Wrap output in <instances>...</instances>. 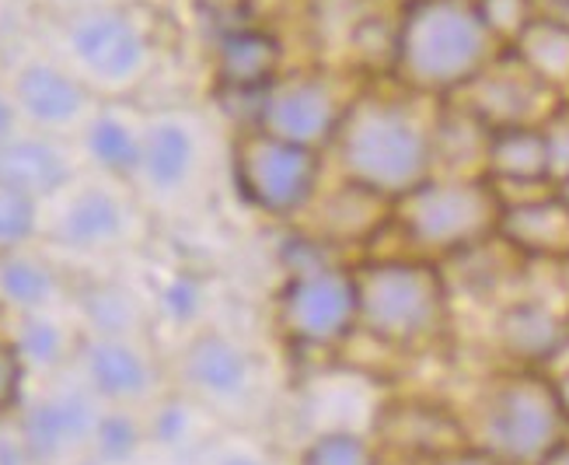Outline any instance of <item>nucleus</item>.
<instances>
[{
  "label": "nucleus",
  "mask_w": 569,
  "mask_h": 465,
  "mask_svg": "<svg viewBox=\"0 0 569 465\" xmlns=\"http://www.w3.org/2000/svg\"><path fill=\"white\" fill-rule=\"evenodd\" d=\"M437 119H427L402 95H353L329 147L339 179L385 200H402L437 171Z\"/></svg>",
  "instance_id": "f257e3e1"
},
{
  "label": "nucleus",
  "mask_w": 569,
  "mask_h": 465,
  "mask_svg": "<svg viewBox=\"0 0 569 465\" xmlns=\"http://www.w3.org/2000/svg\"><path fill=\"white\" fill-rule=\"evenodd\" d=\"M497 60L476 0H409L395 42V78L412 95H455Z\"/></svg>",
  "instance_id": "f03ea898"
},
{
  "label": "nucleus",
  "mask_w": 569,
  "mask_h": 465,
  "mask_svg": "<svg viewBox=\"0 0 569 465\" xmlns=\"http://www.w3.org/2000/svg\"><path fill=\"white\" fill-rule=\"evenodd\" d=\"M360 333L388 350H427L448 329L451 294L433 259L381 256L353 266Z\"/></svg>",
  "instance_id": "7ed1b4c3"
},
{
  "label": "nucleus",
  "mask_w": 569,
  "mask_h": 465,
  "mask_svg": "<svg viewBox=\"0 0 569 465\" xmlns=\"http://www.w3.org/2000/svg\"><path fill=\"white\" fill-rule=\"evenodd\" d=\"M465 431L468 445L497 465H538L569 437V421L549 372L510 367L482 388Z\"/></svg>",
  "instance_id": "20e7f679"
},
{
  "label": "nucleus",
  "mask_w": 569,
  "mask_h": 465,
  "mask_svg": "<svg viewBox=\"0 0 569 465\" xmlns=\"http://www.w3.org/2000/svg\"><path fill=\"white\" fill-rule=\"evenodd\" d=\"M503 204L486 176H430L391 204L409 256H461L497 238Z\"/></svg>",
  "instance_id": "39448f33"
},
{
  "label": "nucleus",
  "mask_w": 569,
  "mask_h": 465,
  "mask_svg": "<svg viewBox=\"0 0 569 465\" xmlns=\"http://www.w3.org/2000/svg\"><path fill=\"white\" fill-rule=\"evenodd\" d=\"M231 176L238 196L256 214L297 220L326 189V155L249 127L234 137Z\"/></svg>",
  "instance_id": "423d86ee"
},
{
  "label": "nucleus",
  "mask_w": 569,
  "mask_h": 465,
  "mask_svg": "<svg viewBox=\"0 0 569 465\" xmlns=\"http://www.w3.org/2000/svg\"><path fill=\"white\" fill-rule=\"evenodd\" d=\"M277 329L301 354H336L360 333L353 266L318 263L290 269L277 290Z\"/></svg>",
  "instance_id": "0eeeda50"
},
{
  "label": "nucleus",
  "mask_w": 569,
  "mask_h": 465,
  "mask_svg": "<svg viewBox=\"0 0 569 465\" xmlns=\"http://www.w3.org/2000/svg\"><path fill=\"white\" fill-rule=\"evenodd\" d=\"M179 392L203 413L224 421H249L262 403V372L252 350L228 333H192L176 364Z\"/></svg>",
  "instance_id": "6e6552de"
},
{
  "label": "nucleus",
  "mask_w": 569,
  "mask_h": 465,
  "mask_svg": "<svg viewBox=\"0 0 569 465\" xmlns=\"http://www.w3.org/2000/svg\"><path fill=\"white\" fill-rule=\"evenodd\" d=\"M14 413L39 465H81L91 458L106 406L70 367L60 378L32 382Z\"/></svg>",
  "instance_id": "1a4fd4ad"
},
{
  "label": "nucleus",
  "mask_w": 569,
  "mask_h": 465,
  "mask_svg": "<svg viewBox=\"0 0 569 465\" xmlns=\"http://www.w3.org/2000/svg\"><path fill=\"white\" fill-rule=\"evenodd\" d=\"M350 102L353 95L346 98L326 73H280L259 95L252 127L269 137L301 144L308 151L329 155Z\"/></svg>",
  "instance_id": "9d476101"
},
{
  "label": "nucleus",
  "mask_w": 569,
  "mask_h": 465,
  "mask_svg": "<svg viewBox=\"0 0 569 465\" xmlns=\"http://www.w3.org/2000/svg\"><path fill=\"white\" fill-rule=\"evenodd\" d=\"M73 375L94 392V399L106 409L147 413L161 396H168L161 364L143 339L84 336Z\"/></svg>",
  "instance_id": "9b49d317"
},
{
  "label": "nucleus",
  "mask_w": 569,
  "mask_h": 465,
  "mask_svg": "<svg viewBox=\"0 0 569 465\" xmlns=\"http://www.w3.org/2000/svg\"><path fill=\"white\" fill-rule=\"evenodd\" d=\"M370 434L378 437L388 462L406 458L409 465H423L440 455L468 448V431L461 416L430 399L385 403L375 416V431Z\"/></svg>",
  "instance_id": "f8f14e48"
},
{
  "label": "nucleus",
  "mask_w": 569,
  "mask_h": 465,
  "mask_svg": "<svg viewBox=\"0 0 569 465\" xmlns=\"http://www.w3.org/2000/svg\"><path fill=\"white\" fill-rule=\"evenodd\" d=\"M60 200V196H57ZM130 235V210L109 186L67 189L63 204L49 225V241L73 256H102L119 249Z\"/></svg>",
  "instance_id": "ddd939ff"
},
{
  "label": "nucleus",
  "mask_w": 569,
  "mask_h": 465,
  "mask_svg": "<svg viewBox=\"0 0 569 465\" xmlns=\"http://www.w3.org/2000/svg\"><path fill=\"white\" fill-rule=\"evenodd\" d=\"M461 95H465L461 109L472 112L486 130L546 127L552 119L549 112L538 109V98H552V88L541 85L517 57L510 60L507 70L492 60Z\"/></svg>",
  "instance_id": "4468645a"
},
{
  "label": "nucleus",
  "mask_w": 569,
  "mask_h": 465,
  "mask_svg": "<svg viewBox=\"0 0 569 465\" xmlns=\"http://www.w3.org/2000/svg\"><path fill=\"white\" fill-rule=\"evenodd\" d=\"M70 49L91 78L106 85H127L147 63V39L127 14L98 11L70 29Z\"/></svg>",
  "instance_id": "2eb2a0df"
},
{
  "label": "nucleus",
  "mask_w": 569,
  "mask_h": 465,
  "mask_svg": "<svg viewBox=\"0 0 569 465\" xmlns=\"http://www.w3.org/2000/svg\"><path fill=\"white\" fill-rule=\"evenodd\" d=\"M200 168V137L182 116H158L143 127V155L137 168V186L151 196L171 200L189 189Z\"/></svg>",
  "instance_id": "dca6fc26"
},
{
  "label": "nucleus",
  "mask_w": 569,
  "mask_h": 465,
  "mask_svg": "<svg viewBox=\"0 0 569 465\" xmlns=\"http://www.w3.org/2000/svg\"><path fill=\"white\" fill-rule=\"evenodd\" d=\"M0 186L49 204L73 186V161L53 133H14L0 147Z\"/></svg>",
  "instance_id": "f3484780"
},
{
  "label": "nucleus",
  "mask_w": 569,
  "mask_h": 465,
  "mask_svg": "<svg viewBox=\"0 0 569 465\" xmlns=\"http://www.w3.org/2000/svg\"><path fill=\"white\" fill-rule=\"evenodd\" d=\"M11 102L39 133H60L84 119L88 91L73 73L53 63H29L14 78Z\"/></svg>",
  "instance_id": "a211bd4d"
},
{
  "label": "nucleus",
  "mask_w": 569,
  "mask_h": 465,
  "mask_svg": "<svg viewBox=\"0 0 569 465\" xmlns=\"http://www.w3.org/2000/svg\"><path fill=\"white\" fill-rule=\"evenodd\" d=\"M497 343L510 367L546 372V367L569 347V318L556 315L541 301H517L497 318Z\"/></svg>",
  "instance_id": "6ab92c4d"
},
{
  "label": "nucleus",
  "mask_w": 569,
  "mask_h": 465,
  "mask_svg": "<svg viewBox=\"0 0 569 465\" xmlns=\"http://www.w3.org/2000/svg\"><path fill=\"white\" fill-rule=\"evenodd\" d=\"M11 347L18 350V360L24 375L32 382H49L67 375L81 350V326L63 323L57 311H39V315H18L14 329L8 333Z\"/></svg>",
  "instance_id": "aec40b11"
},
{
  "label": "nucleus",
  "mask_w": 569,
  "mask_h": 465,
  "mask_svg": "<svg viewBox=\"0 0 569 465\" xmlns=\"http://www.w3.org/2000/svg\"><path fill=\"white\" fill-rule=\"evenodd\" d=\"M497 238L525 256L562 263L569 259V207L559 200L556 189L535 196V200L507 204Z\"/></svg>",
  "instance_id": "412c9836"
},
{
  "label": "nucleus",
  "mask_w": 569,
  "mask_h": 465,
  "mask_svg": "<svg viewBox=\"0 0 569 465\" xmlns=\"http://www.w3.org/2000/svg\"><path fill=\"white\" fill-rule=\"evenodd\" d=\"M486 179L492 186H556L546 127H503L489 130Z\"/></svg>",
  "instance_id": "4be33fe9"
},
{
  "label": "nucleus",
  "mask_w": 569,
  "mask_h": 465,
  "mask_svg": "<svg viewBox=\"0 0 569 465\" xmlns=\"http://www.w3.org/2000/svg\"><path fill=\"white\" fill-rule=\"evenodd\" d=\"M280 39L266 29H234L217 46V78L241 95H262L280 78Z\"/></svg>",
  "instance_id": "5701e85b"
},
{
  "label": "nucleus",
  "mask_w": 569,
  "mask_h": 465,
  "mask_svg": "<svg viewBox=\"0 0 569 465\" xmlns=\"http://www.w3.org/2000/svg\"><path fill=\"white\" fill-rule=\"evenodd\" d=\"M78 326L84 336L106 339H143L147 308L137 294L119 280H88L73 294Z\"/></svg>",
  "instance_id": "b1692460"
},
{
  "label": "nucleus",
  "mask_w": 569,
  "mask_h": 465,
  "mask_svg": "<svg viewBox=\"0 0 569 465\" xmlns=\"http://www.w3.org/2000/svg\"><path fill=\"white\" fill-rule=\"evenodd\" d=\"M63 301L60 269L32 249H21L0 259V308L18 315L57 311Z\"/></svg>",
  "instance_id": "393cba45"
},
{
  "label": "nucleus",
  "mask_w": 569,
  "mask_h": 465,
  "mask_svg": "<svg viewBox=\"0 0 569 465\" xmlns=\"http://www.w3.org/2000/svg\"><path fill=\"white\" fill-rule=\"evenodd\" d=\"M84 155L109 179H137L143 155V127H133L119 112H94L84 122Z\"/></svg>",
  "instance_id": "a878e982"
},
{
  "label": "nucleus",
  "mask_w": 569,
  "mask_h": 465,
  "mask_svg": "<svg viewBox=\"0 0 569 465\" xmlns=\"http://www.w3.org/2000/svg\"><path fill=\"white\" fill-rule=\"evenodd\" d=\"M513 46H517L513 57L521 60L541 85H549L552 91L559 85H569V21L535 18Z\"/></svg>",
  "instance_id": "bb28decb"
},
{
  "label": "nucleus",
  "mask_w": 569,
  "mask_h": 465,
  "mask_svg": "<svg viewBox=\"0 0 569 465\" xmlns=\"http://www.w3.org/2000/svg\"><path fill=\"white\" fill-rule=\"evenodd\" d=\"M297 465H388V455L370 431L326 427L301 448Z\"/></svg>",
  "instance_id": "cd10ccee"
},
{
  "label": "nucleus",
  "mask_w": 569,
  "mask_h": 465,
  "mask_svg": "<svg viewBox=\"0 0 569 465\" xmlns=\"http://www.w3.org/2000/svg\"><path fill=\"white\" fill-rule=\"evenodd\" d=\"M147 445V424L143 413L133 409H106L102 424L94 434L91 458L102 465H130L140 448Z\"/></svg>",
  "instance_id": "c85d7f7f"
},
{
  "label": "nucleus",
  "mask_w": 569,
  "mask_h": 465,
  "mask_svg": "<svg viewBox=\"0 0 569 465\" xmlns=\"http://www.w3.org/2000/svg\"><path fill=\"white\" fill-rule=\"evenodd\" d=\"M196 413H203V409L192 399H186L182 392H168V396H161L151 409L143 413L147 441H154V445H161L168 452L186 448L196 434Z\"/></svg>",
  "instance_id": "c756f323"
},
{
  "label": "nucleus",
  "mask_w": 569,
  "mask_h": 465,
  "mask_svg": "<svg viewBox=\"0 0 569 465\" xmlns=\"http://www.w3.org/2000/svg\"><path fill=\"white\" fill-rule=\"evenodd\" d=\"M42 228V204L0 186V259L29 249Z\"/></svg>",
  "instance_id": "7c9ffc66"
},
{
  "label": "nucleus",
  "mask_w": 569,
  "mask_h": 465,
  "mask_svg": "<svg viewBox=\"0 0 569 465\" xmlns=\"http://www.w3.org/2000/svg\"><path fill=\"white\" fill-rule=\"evenodd\" d=\"M476 8L486 21V29L492 32V39H507L517 42L521 32L535 21L531 14V0H476Z\"/></svg>",
  "instance_id": "2f4dec72"
},
{
  "label": "nucleus",
  "mask_w": 569,
  "mask_h": 465,
  "mask_svg": "<svg viewBox=\"0 0 569 465\" xmlns=\"http://www.w3.org/2000/svg\"><path fill=\"white\" fill-rule=\"evenodd\" d=\"M158 308H161V315L168 318V323H176V326L196 323L200 311H203V287H200V280L171 277L161 287V294H158Z\"/></svg>",
  "instance_id": "473e14b6"
},
{
  "label": "nucleus",
  "mask_w": 569,
  "mask_h": 465,
  "mask_svg": "<svg viewBox=\"0 0 569 465\" xmlns=\"http://www.w3.org/2000/svg\"><path fill=\"white\" fill-rule=\"evenodd\" d=\"M24 392H29V375H24L18 350L11 347V339L0 336V413L18 409Z\"/></svg>",
  "instance_id": "72a5a7b5"
},
{
  "label": "nucleus",
  "mask_w": 569,
  "mask_h": 465,
  "mask_svg": "<svg viewBox=\"0 0 569 465\" xmlns=\"http://www.w3.org/2000/svg\"><path fill=\"white\" fill-rule=\"evenodd\" d=\"M0 465H39L14 409L0 413Z\"/></svg>",
  "instance_id": "f704fd0d"
},
{
  "label": "nucleus",
  "mask_w": 569,
  "mask_h": 465,
  "mask_svg": "<svg viewBox=\"0 0 569 465\" xmlns=\"http://www.w3.org/2000/svg\"><path fill=\"white\" fill-rule=\"evenodd\" d=\"M423 465H497L489 455H482L479 448H458V452H451V455H440V458H433V462H423Z\"/></svg>",
  "instance_id": "c9c22d12"
},
{
  "label": "nucleus",
  "mask_w": 569,
  "mask_h": 465,
  "mask_svg": "<svg viewBox=\"0 0 569 465\" xmlns=\"http://www.w3.org/2000/svg\"><path fill=\"white\" fill-rule=\"evenodd\" d=\"M18 109H14V102L8 95H0V147H4L18 130Z\"/></svg>",
  "instance_id": "e433bc0d"
},
{
  "label": "nucleus",
  "mask_w": 569,
  "mask_h": 465,
  "mask_svg": "<svg viewBox=\"0 0 569 465\" xmlns=\"http://www.w3.org/2000/svg\"><path fill=\"white\" fill-rule=\"evenodd\" d=\"M549 378H552V385H556L559 406H562L566 421H569V367H562V372H556V375H549Z\"/></svg>",
  "instance_id": "4c0bfd02"
},
{
  "label": "nucleus",
  "mask_w": 569,
  "mask_h": 465,
  "mask_svg": "<svg viewBox=\"0 0 569 465\" xmlns=\"http://www.w3.org/2000/svg\"><path fill=\"white\" fill-rule=\"evenodd\" d=\"M217 465H266V462L252 452H228V455H220Z\"/></svg>",
  "instance_id": "58836bf2"
},
{
  "label": "nucleus",
  "mask_w": 569,
  "mask_h": 465,
  "mask_svg": "<svg viewBox=\"0 0 569 465\" xmlns=\"http://www.w3.org/2000/svg\"><path fill=\"white\" fill-rule=\"evenodd\" d=\"M538 465H569V437L562 441V445H556L546 458H541Z\"/></svg>",
  "instance_id": "ea45409f"
},
{
  "label": "nucleus",
  "mask_w": 569,
  "mask_h": 465,
  "mask_svg": "<svg viewBox=\"0 0 569 465\" xmlns=\"http://www.w3.org/2000/svg\"><path fill=\"white\" fill-rule=\"evenodd\" d=\"M556 196H559V200H562V204L569 207V176L556 182Z\"/></svg>",
  "instance_id": "a19ab883"
},
{
  "label": "nucleus",
  "mask_w": 569,
  "mask_h": 465,
  "mask_svg": "<svg viewBox=\"0 0 569 465\" xmlns=\"http://www.w3.org/2000/svg\"><path fill=\"white\" fill-rule=\"evenodd\" d=\"M81 465H102V462H94V458H84Z\"/></svg>",
  "instance_id": "79ce46f5"
},
{
  "label": "nucleus",
  "mask_w": 569,
  "mask_h": 465,
  "mask_svg": "<svg viewBox=\"0 0 569 465\" xmlns=\"http://www.w3.org/2000/svg\"><path fill=\"white\" fill-rule=\"evenodd\" d=\"M559 4H569V0H559Z\"/></svg>",
  "instance_id": "37998d69"
}]
</instances>
